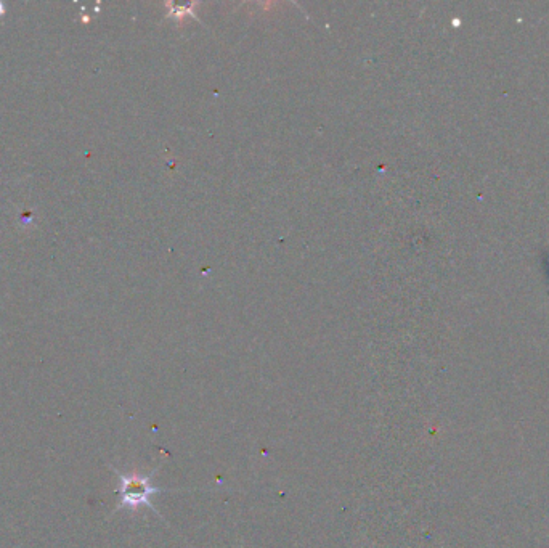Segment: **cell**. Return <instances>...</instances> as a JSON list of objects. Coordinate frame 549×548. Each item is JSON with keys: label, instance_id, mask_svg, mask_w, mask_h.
I'll list each match as a JSON object with an SVG mask.
<instances>
[{"label": "cell", "instance_id": "1", "mask_svg": "<svg viewBox=\"0 0 549 548\" xmlns=\"http://www.w3.org/2000/svg\"><path fill=\"white\" fill-rule=\"evenodd\" d=\"M118 510L121 508H131L137 510L139 507H148L156 512V508L151 504V497L163 491L161 487H156L151 484V478L155 475L156 470L151 471L150 475H124L119 473ZM158 513V512H156Z\"/></svg>", "mask_w": 549, "mask_h": 548}]
</instances>
